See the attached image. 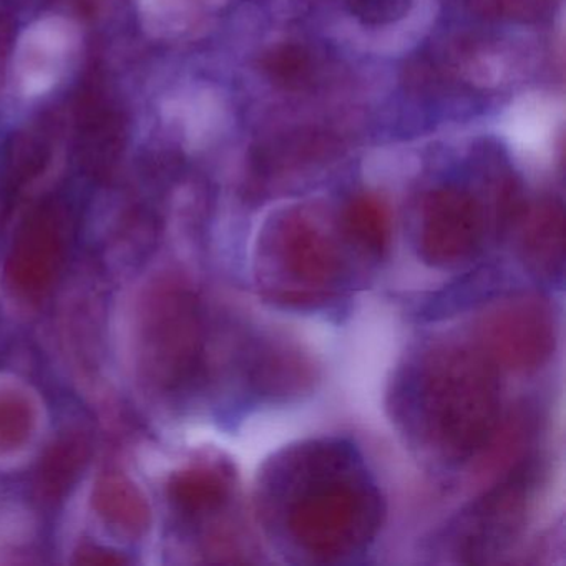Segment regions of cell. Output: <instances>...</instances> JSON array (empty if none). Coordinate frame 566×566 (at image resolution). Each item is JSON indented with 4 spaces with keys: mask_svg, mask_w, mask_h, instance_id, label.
Here are the masks:
<instances>
[{
    "mask_svg": "<svg viewBox=\"0 0 566 566\" xmlns=\"http://www.w3.org/2000/svg\"><path fill=\"white\" fill-rule=\"evenodd\" d=\"M75 39L62 21H44L32 25L21 39L18 69L28 94H39L57 84L71 62Z\"/></svg>",
    "mask_w": 566,
    "mask_h": 566,
    "instance_id": "obj_10",
    "label": "cell"
},
{
    "mask_svg": "<svg viewBox=\"0 0 566 566\" xmlns=\"http://www.w3.org/2000/svg\"><path fill=\"white\" fill-rule=\"evenodd\" d=\"M207 324L197 294L164 280L140 297L135 323V359L150 386L178 392L207 370Z\"/></svg>",
    "mask_w": 566,
    "mask_h": 566,
    "instance_id": "obj_3",
    "label": "cell"
},
{
    "mask_svg": "<svg viewBox=\"0 0 566 566\" xmlns=\"http://www.w3.org/2000/svg\"><path fill=\"white\" fill-rule=\"evenodd\" d=\"M67 256V227L61 210L44 205L19 228L6 263V281L19 296L38 300L54 286Z\"/></svg>",
    "mask_w": 566,
    "mask_h": 566,
    "instance_id": "obj_8",
    "label": "cell"
},
{
    "mask_svg": "<svg viewBox=\"0 0 566 566\" xmlns=\"http://www.w3.org/2000/svg\"><path fill=\"white\" fill-rule=\"evenodd\" d=\"M256 277L268 300L290 307H316L337 296L346 281V263L319 224L290 211L261 237Z\"/></svg>",
    "mask_w": 566,
    "mask_h": 566,
    "instance_id": "obj_4",
    "label": "cell"
},
{
    "mask_svg": "<svg viewBox=\"0 0 566 566\" xmlns=\"http://www.w3.org/2000/svg\"><path fill=\"white\" fill-rule=\"evenodd\" d=\"M472 11L496 21H539L552 11L555 0H467Z\"/></svg>",
    "mask_w": 566,
    "mask_h": 566,
    "instance_id": "obj_18",
    "label": "cell"
},
{
    "mask_svg": "<svg viewBox=\"0 0 566 566\" xmlns=\"http://www.w3.org/2000/svg\"><path fill=\"white\" fill-rule=\"evenodd\" d=\"M77 562L85 565H124L128 563L124 556L111 552V549L101 548V546H84L77 553Z\"/></svg>",
    "mask_w": 566,
    "mask_h": 566,
    "instance_id": "obj_20",
    "label": "cell"
},
{
    "mask_svg": "<svg viewBox=\"0 0 566 566\" xmlns=\"http://www.w3.org/2000/svg\"><path fill=\"white\" fill-rule=\"evenodd\" d=\"M38 429V409L28 392L18 387H0V457L24 449Z\"/></svg>",
    "mask_w": 566,
    "mask_h": 566,
    "instance_id": "obj_17",
    "label": "cell"
},
{
    "mask_svg": "<svg viewBox=\"0 0 566 566\" xmlns=\"http://www.w3.org/2000/svg\"><path fill=\"white\" fill-rule=\"evenodd\" d=\"M88 459L91 442L84 433L69 432L59 437L39 463L35 486L41 499L49 503L61 502L77 483Z\"/></svg>",
    "mask_w": 566,
    "mask_h": 566,
    "instance_id": "obj_14",
    "label": "cell"
},
{
    "mask_svg": "<svg viewBox=\"0 0 566 566\" xmlns=\"http://www.w3.org/2000/svg\"><path fill=\"white\" fill-rule=\"evenodd\" d=\"M94 509L118 535L140 538L150 528L151 510L147 496L120 473H107L95 483Z\"/></svg>",
    "mask_w": 566,
    "mask_h": 566,
    "instance_id": "obj_13",
    "label": "cell"
},
{
    "mask_svg": "<svg viewBox=\"0 0 566 566\" xmlns=\"http://www.w3.org/2000/svg\"><path fill=\"white\" fill-rule=\"evenodd\" d=\"M480 349L512 370L538 369L552 357L556 327L552 310L535 294H516L493 304L476 324Z\"/></svg>",
    "mask_w": 566,
    "mask_h": 566,
    "instance_id": "obj_6",
    "label": "cell"
},
{
    "mask_svg": "<svg viewBox=\"0 0 566 566\" xmlns=\"http://www.w3.org/2000/svg\"><path fill=\"white\" fill-rule=\"evenodd\" d=\"M520 256L536 276L562 280L565 273V214L562 205L546 200L520 213Z\"/></svg>",
    "mask_w": 566,
    "mask_h": 566,
    "instance_id": "obj_11",
    "label": "cell"
},
{
    "mask_svg": "<svg viewBox=\"0 0 566 566\" xmlns=\"http://www.w3.org/2000/svg\"><path fill=\"white\" fill-rule=\"evenodd\" d=\"M4 44H6V29H2V22H0V54L4 52Z\"/></svg>",
    "mask_w": 566,
    "mask_h": 566,
    "instance_id": "obj_21",
    "label": "cell"
},
{
    "mask_svg": "<svg viewBox=\"0 0 566 566\" xmlns=\"http://www.w3.org/2000/svg\"><path fill=\"white\" fill-rule=\"evenodd\" d=\"M485 234V211L470 191L437 188L423 201L419 251L430 266L453 270L470 263L482 251Z\"/></svg>",
    "mask_w": 566,
    "mask_h": 566,
    "instance_id": "obj_7",
    "label": "cell"
},
{
    "mask_svg": "<svg viewBox=\"0 0 566 566\" xmlns=\"http://www.w3.org/2000/svg\"><path fill=\"white\" fill-rule=\"evenodd\" d=\"M389 399L407 442L447 465L479 457L500 423L495 363L465 344L437 343L410 356L394 377Z\"/></svg>",
    "mask_w": 566,
    "mask_h": 566,
    "instance_id": "obj_2",
    "label": "cell"
},
{
    "mask_svg": "<svg viewBox=\"0 0 566 566\" xmlns=\"http://www.w3.org/2000/svg\"><path fill=\"white\" fill-rule=\"evenodd\" d=\"M264 525L316 563L363 555L384 522V499L360 453L337 439L306 440L264 463L258 483Z\"/></svg>",
    "mask_w": 566,
    "mask_h": 566,
    "instance_id": "obj_1",
    "label": "cell"
},
{
    "mask_svg": "<svg viewBox=\"0 0 566 566\" xmlns=\"http://www.w3.org/2000/svg\"><path fill=\"white\" fill-rule=\"evenodd\" d=\"M344 228L356 247L374 258H382L389 250L390 214L386 203L374 195L353 198L344 211Z\"/></svg>",
    "mask_w": 566,
    "mask_h": 566,
    "instance_id": "obj_15",
    "label": "cell"
},
{
    "mask_svg": "<svg viewBox=\"0 0 566 566\" xmlns=\"http://www.w3.org/2000/svg\"><path fill=\"white\" fill-rule=\"evenodd\" d=\"M233 476L221 463H198L171 476L168 496L178 512L191 518L213 515L230 502Z\"/></svg>",
    "mask_w": 566,
    "mask_h": 566,
    "instance_id": "obj_12",
    "label": "cell"
},
{
    "mask_svg": "<svg viewBox=\"0 0 566 566\" xmlns=\"http://www.w3.org/2000/svg\"><path fill=\"white\" fill-rule=\"evenodd\" d=\"M244 376L258 396L281 399L310 389L314 367L286 340L258 337L244 350Z\"/></svg>",
    "mask_w": 566,
    "mask_h": 566,
    "instance_id": "obj_9",
    "label": "cell"
},
{
    "mask_svg": "<svg viewBox=\"0 0 566 566\" xmlns=\"http://www.w3.org/2000/svg\"><path fill=\"white\" fill-rule=\"evenodd\" d=\"M266 77L284 91H306L316 81L317 59L306 45L296 42L276 45L261 57Z\"/></svg>",
    "mask_w": 566,
    "mask_h": 566,
    "instance_id": "obj_16",
    "label": "cell"
},
{
    "mask_svg": "<svg viewBox=\"0 0 566 566\" xmlns=\"http://www.w3.org/2000/svg\"><path fill=\"white\" fill-rule=\"evenodd\" d=\"M413 0H346L350 15L369 28H384L402 21Z\"/></svg>",
    "mask_w": 566,
    "mask_h": 566,
    "instance_id": "obj_19",
    "label": "cell"
},
{
    "mask_svg": "<svg viewBox=\"0 0 566 566\" xmlns=\"http://www.w3.org/2000/svg\"><path fill=\"white\" fill-rule=\"evenodd\" d=\"M539 467L523 459L496 485L467 505L443 533V543L459 563H489L512 548L532 513Z\"/></svg>",
    "mask_w": 566,
    "mask_h": 566,
    "instance_id": "obj_5",
    "label": "cell"
}]
</instances>
